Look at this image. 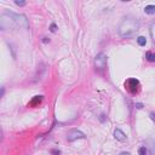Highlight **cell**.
<instances>
[{
    "instance_id": "2e32d148",
    "label": "cell",
    "mask_w": 155,
    "mask_h": 155,
    "mask_svg": "<svg viewBox=\"0 0 155 155\" xmlns=\"http://www.w3.org/2000/svg\"><path fill=\"white\" fill-rule=\"evenodd\" d=\"M51 32H56V25L55 24L51 25Z\"/></svg>"
},
{
    "instance_id": "4fadbf2b",
    "label": "cell",
    "mask_w": 155,
    "mask_h": 155,
    "mask_svg": "<svg viewBox=\"0 0 155 155\" xmlns=\"http://www.w3.org/2000/svg\"><path fill=\"white\" fill-rule=\"evenodd\" d=\"M15 4L18 5V6H24V5H25L24 1H15Z\"/></svg>"
},
{
    "instance_id": "5b68a950",
    "label": "cell",
    "mask_w": 155,
    "mask_h": 155,
    "mask_svg": "<svg viewBox=\"0 0 155 155\" xmlns=\"http://www.w3.org/2000/svg\"><path fill=\"white\" fill-rule=\"evenodd\" d=\"M138 81L136 79H128L126 81V84H125V87H126V90L127 91H130L131 94H135V92H137V87H138Z\"/></svg>"
},
{
    "instance_id": "e0dca14e",
    "label": "cell",
    "mask_w": 155,
    "mask_h": 155,
    "mask_svg": "<svg viewBox=\"0 0 155 155\" xmlns=\"http://www.w3.org/2000/svg\"><path fill=\"white\" fill-rule=\"evenodd\" d=\"M120 155H131V154L127 153V152H122V153H120Z\"/></svg>"
},
{
    "instance_id": "6da1fadb",
    "label": "cell",
    "mask_w": 155,
    "mask_h": 155,
    "mask_svg": "<svg viewBox=\"0 0 155 155\" xmlns=\"http://www.w3.org/2000/svg\"><path fill=\"white\" fill-rule=\"evenodd\" d=\"M15 25H19V27H28V21L25 18L24 15H16L12 12H4L0 16V28L3 30H6L15 27Z\"/></svg>"
},
{
    "instance_id": "8fae6325",
    "label": "cell",
    "mask_w": 155,
    "mask_h": 155,
    "mask_svg": "<svg viewBox=\"0 0 155 155\" xmlns=\"http://www.w3.org/2000/svg\"><path fill=\"white\" fill-rule=\"evenodd\" d=\"M138 154L139 155H147V149H146V147H141L138 149Z\"/></svg>"
},
{
    "instance_id": "7c38bea8",
    "label": "cell",
    "mask_w": 155,
    "mask_h": 155,
    "mask_svg": "<svg viewBox=\"0 0 155 155\" xmlns=\"http://www.w3.org/2000/svg\"><path fill=\"white\" fill-rule=\"evenodd\" d=\"M51 154L52 155H61V152L57 150V149H52V150H51Z\"/></svg>"
},
{
    "instance_id": "3957f363",
    "label": "cell",
    "mask_w": 155,
    "mask_h": 155,
    "mask_svg": "<svg viewBox=\"0 0 155 155\" xmlns=\"http://www.w3.org/2000/svg\"><path fill=\"white\" fill-rule=\"evenodd\" d=\"M106 65H107V56H106V53H103V52L98 53L95 57V67L97 69L102 70V69L106 68Z\"/></svg>"
},
{
    "instance_id": "30bf717a",
    "label": "cell",
    "mask_w": 155,
    "mask_h": 155,
    "mask_svg": "<svg viewBox=\"0 0 155 155\" xmlns=\"http://www.w3.org/2000/svg\"><path fill=\"white\" fill-rule=\"evenodd\" d=\"M150 37H152L153 43L155 44V23H153L150 25Z\"/></svg>"
},
{
    "instance_id": "5bb4252c",
    "label": "cell",
    "mask_w": 155,
    "mask_h": 155,
    "mask_svg": "<svg viewBox=\"0 0 155 155\" xmlns=\"http://www.w3.org/2000/svg\"><path fill=\"white\" fill-rule=\"evenodd\" d=\"M149 116H150V119H152L153 121H155V112H152V113H150V115H149Z\"/></svg>"
},
{
    "instance_id": "277c9868",
    "label": "cell",
    "mask_w": 155,
    "mask_h": 155,
    "mask_svg": "<svg viewBox=\"0 0 155 155\" xmlns=\"http://www.w3.org/2000/svg\"><path fill=\"white\" fill-rule=\"evenodd\" d=\"M82 138H85V135H84V132H81L79 130H70L68 132V135H67L68 142H74L76 139H82Z\"/></svg>"
},
{
    "instance_id": "7a4b0ae2",
    "label": "cell",
    "mask_w": 155,
    "mask_h": 155,
    "mask_svg": "<svg viewBox=\"0 0 155 155\" xmlns=\"http://www.w3.org/2000/svg\"><path fill=\"white\" fill-rule=\"evenodd\" d=\"M139 29V22L138 19L132 17V16H126L124 17L118 27V33L121 38H132Z\"/></svg>"
},
{
    "instance_id": "9a60e30c",
    "label": "cell",
    "mask_w": 155,
    "mask_h": 155,
    "mask_svg": "<svg viewBox=\"0 0 155 155\" xmlns=\"http://www.w3.org/2000/svg\"><path fill=\"white\" fill-rule=\"evenodd\" d=\"M136 108H137V109H142V108H143V104H142V103H137V104H136Z\"/></svg>"
},
{
    "instance_id": "8992f818",
    "label": "cell",
    "mask_w": 155,
    "mask_h": 155,
    "mask_svg": "<svg viewBox=\"0 0 155 155\" xmlns=\"http://www.w3.org/2000/svg\"><path fill=\"white\" fill-rule=\"evenodd\" d=\"M114 137H115L116 141H119V142L126 141V135L120 130V128H116V130L114 131Z\"/></svg>"
},
{
    "instance_id": "9c48e42d",
    "label": "cell",
    "mask_w": 155,
    "mask_h": 155,
    "mask_svg": "<svg viewBox=\"0 0 155 155\" xmlns=\"http://www.w3.org/2000/svg\"><path fill=\"white\" fill-rule=\"evenodd\" d=\"M137 43H138L139 46H146V44H147V39L144 38V37H138V38H137Z\"/></svg>"
},
{
    "instance_id": "ba28073f",
    "label": "cell",
    "mask_w": 155,
    "mask_h": 155,
    "mask_svg": "<svg viewBox=\"0 0 155 155\" xmlns=\"http://www.w3.org/2000/svg\"><path fill=\"white\" fill-rule=\"evenodd\" d=\"M146 58L149 62H155V53L152 52V51H148V52L146 53Z\"/></svg>"
},
{
    "instance_id": "52a82bcc",
    "label": "cell",
    "mask_w": 155,
    "mask_h": 155,
    "mask_svg": "<svg viewBox=\"0 0 155 155\" xmlns=\"http://www.w3.org/2000/svg\"><path fill=\"white\" fill-rule=\"evenodd\" d=\"M144 12L147 15H155V5H147L144 7Z\"/></svg>"
}]
</instances>
